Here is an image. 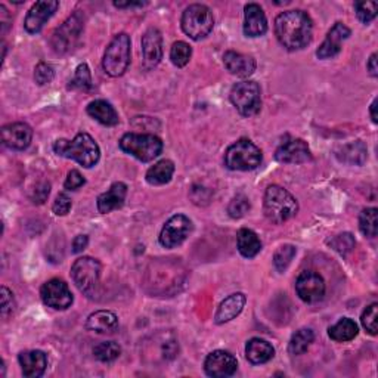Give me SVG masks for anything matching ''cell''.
Listing matches in <instances>:
<instances>
[{
  "mask_svg": "<svg viewBox=\"0 0 378 378\" xmlns=\"http://www.w3.org/2000/svg\"><path fill=\"white\" fill-rule=\"evenodd\" d=\"M275 36L288 51L306 48L313 36V22L304 11H287L275 20Z\"/></svg>",
  "mask_w": 378,
  "mask_h": 378,
  "instance_id": "obj_1",
  "label": "cell"
},
{
  "mask_svg": "<svg viewBox=\"0 0 378 378\" xmlns=\"http://www.w3.org/2000/svg\"><path fill=\"white\" fill-rule=\"evenodd\" d=\"M53 151L56 155L74 159L84 169L93 167L100 158V150L98 143L86 132L77 133L72 141L58 139L53 143Z\"/></svg>",
  "mask_w": 378,
  "mask_h": 378,
  "instance_id": "obj_2",
  "label": "cell"
},
{
  "mask_svg": "<svg viewBox=\"0 0 378 378\" xmlns=\"http://www.w3.org/2000/svg\"><path fill=\"white\" fill-rule=\"evenodd\" d=\"M263 211L272 223H284L299 211L297 200L280 185H271L263 197Z\"/></svg>",
  "mask_w": 378,
  "mask_h": 378,
  "instance_id": "obj_3",
  "label": "cell"
},
{
  "mask_svg": "<svg viewBox=\"0 0 378 378\" xmlns=\"http://www.w3.org/2000/svg\"><path fill=\"white\" fill-rule=\"evenodd\" d=\"M122 151L142 163H150L163 151V141L151 133H126L119 142Z\"/></svg>",
  "mask_w": 378,
  "mask_h": 378,
  "instance_id": "obj_4",
  "label": "cell"
},
{
  "mask_svg": "<svg viewBox=\"0 0 378 378\" xmlns=\"http://www.w3.org/2000/svg\"><path fill=\"white\" fill-rule=\"evenodd\" d=\"M183 33L193 40L207 37L214 27V17L209 6L202 4L189 5L181 20Z\"/></svg>",
  "mask_w": 378,
  "mask_h": 378,
  "instance_id": "obj_5",
  "label": "cell"
},
{
  "mask_svg": "<svg viewBox=\"0 0 378 378\" xmlns=\"http://www.w3.org/2000/svg\"><path fill=\"white\" fill-rule=\"evenodd\" d=\"M261 159L263 155L260 148L249 139L237 141L225 152V166L229 170L250 171L261 164Z\"/></svg>",
  "mask_w": 378,
  "mask_h": 378,
  "instance_id": "obj_6",
  "label": "cell"
},
{
  "mask_svg": "<svg viewBox=\"0 0 378 378\" xmlns=\"http://www.w3.org/2000/svg\"><path fill=\"white\" fill-rule=\"evenodd\" d=\"M130 64V37L126 33L115 36L105 49L103 67L111 77H120Z\"/></svg>",
  "mask_w": 378,
  "mask_h": 378,
  "instance_id": "obj_7",
  "label": "cell"
},
{
  "mask_svg": "<svg viewBox=\"0 0 378 378\" xmlns=\"http://www.w3.org/2000/svg\"><path fill=\"white\" fill-rule=\"evenodd\" d=\"M229 99L242 117H252L261 108L260 86L253 80H244L232 87Z\"/></svg>",
  "mask_w": 378,
  "mask_h": 378,
  "instance_id": "obj_8",
  "label": "cell"
},
{
  "mask_svg": "<svg viewBox=\"0 0 378 378\" xmlns=\"http://www.w3.org/2000/svg\"><path fill=\"white\" fill-rule=\"evenodd\" d=\"M71 278L82 293L93 296L100 284V263L93 257H80L71 266Z\"/></svg>",
  "mask_w": 378,
  "mask_h": 378,
  "instance_id": "obj_9",
  "label": "cell"
},
{
  "mask_svg": "<svg viewBox=\"0 0 378 378\" xmlns=\"http://www.w3.org/2000/svg\"><path fill=\"white\" fill-rule=\"evenodd\" d=\"M83 28H84V21H83L82 13L80 12L72 13V15L61 27L56 28L51 39V46L53 52L58 55H64L74 49L83 33Z\"/></svg>",
  "mask_w": 378,
  "mask_h": 378,
  "instance_id": "obj_10",
  "label": "cell"
},
{
  "mask_svg": "<svg viewBox=\"0 0 378 378\" xmlns=\"http://www.w3.org/2000/svg\"><path fill=\"white\" fill-rule=\"evenodd\" d=\"M40 297L46 306L55 311L68 309L74 300L68 284L60 278H53L43 284L40 288Z\"/></svg>",
  "mask_w": 378,
  "mask_h": 378,
  "instance_id": "obj_11",
  "label": "cell"
},
{
  "mask_svg": "<svg viewBox=\"0 0 378 378\" xmlns=\"http://www.w3.org/2000/svg\"><path fill=\"white\" fill-rule=\"evenodd\" d=\"M193 230V222L183 214H174L164 223L162 234H159V244L166 249H174L181 245Z\"/></svg>",
  "mask_w": 378,
  "mask_h": 378,
  "instance_id": "obj_12",
  "label": "cell"
},
{
  "mask_svg": "<svg viewBox=\"0 0 378 378\" xmlns=\"http://www.w3.org/2000/svg\"><path fill=\"white\" fill-rule=\"evenodd\" d=\"M296 292L304 303H318L325 296V281L319 273L304 271L296 281Z\"/></svg>",
  "mask_w": 378,
  "mask_h": 378,
  "instance_id": "obj_13",
  "label": "cell"
},
{
  "mask_svg": "<svg viewBox=\"0 0 378 378\" xmlns=\"http://www.w3.org/2000/svg\"><path fill=\"white\" fill-rule=\"evenodd\" d=\"M238 370L237 358L226 351H214L204 360V371L213 378H226Z\"/></svg>",
  "mask_w": 378,
  "mask_h": 378,
  "instance_id": "obj_14",
  "label": "cell"
},
{
  "mask_svg": "<svg viewBox=\"0 0 378 378\" xmlns=\"http://www.w3.org/2000/svg\"><path fill=\"white\" fill-rule=\"evenodd\" d=\"M60 8V2L56 0H43V2H36L32 9L28 11L24 27L30 34H36L41 32V28L55 15V12Z\"/></svg>",
  "mask_w": 378,
  "mask_h": 378,
  "instance_id": "obj_15",
  "label": "cell"
},
{
  "mask_svg": "<svg viewBox=\"0 0 378 378\" xmlns=\"http://www.w3.org/2000/svg\"><path fill=\"white\" fill-rule=\"evenodd\" d=\"M275 159L282 164H301L312 159L309 145L303 139H292L284 142L275 152Z\"/></svg>",
  "mask_w": 378,
  "mask_h": 378,
  "instance_id": "obj_16",
  "label": "cell"
},
{
  "mask_svg": "<svg viewBox=\"0 0 378 378\" xmlns=\"http://www.w3.org/2000/svg\"><path fill=\"white\" fill-rule=\"evenodd\" d=\"M33 139V129L27 123H11L2 127V142L5 147L15 150V151H24L30 147Z\"/></svg>",
  "mask_w": 378,
  "mask_h": 378,
  "instance_id": "obj_17",
  "label": "cell"
},
{
  "mask_svg": "<svg viewBox=\"0 0 378 378\" xmlns=\"http://www.w3.org/2000/svg\"><path fill=\"white\" fill-rule=\"evenodd\" d=\"M351 36V28H347L343 22H336L328 32L322 45L316 51L319 60H331L336 58L341 51V43Z\"/></svg>",
  "mask_w": 378,
  "mask_h": 378,
  "instance_id": "obj_18",
  "label": "cell"
},
{
  "mask_svg": "<svg viewBox=\"0 0 378 378\" xmlns=\"http://www.w3.org/2000/svg\"><path fill=\"white\" fill-rule=\"evenodd\" d=\"M142 53L145 67L154 68L163 60V36L158 28H150L142 37Z\"/></svg>",
  "mask_w": 378,
  "mask_h": 378,
  "instance_id": "obj_19",
  "label": "cell"
},
{
  "mask_svg": "<svg viewBox=\"0 0 378 378\" xmlns=\"http://www.w3.org/2000/svg\"><path fill=\"white\" fill-rule=\"evenodd\" d=\"M268 32V20L263 9L257 4L244 8V34L247 37H260Z\"/></svg>",
  "mask_w": 378,
  "mask_h": 378,
  "instance_id": "obj_20",
  "label": "cell"
},
{
  "mask_svg": "<svg viewBox=\"0 0 378 378\" xmlns=\"http://www.w3.org/2000/svg\"><path fill=\"white\" fill-rule=\"evenodd\" d=\"M223 64L226 70L237 77L247 79L256 71V60L250 55H244L235 51H228L223 55Z\"/></svg>",
  "mask_w": 378,
  "mask_h": 378,
  "instance_id": "obj_21",
  "label": "cell"
},
{
  "mask_svg": "<svg viewBox=\"0 0 378 378\" xmlns=\"http://www.w3.org/2000/svg\"><path fill=\"white\" fill-rule=\"evenodd\" d=\"M127 195V185L123 182H115L111 185L107 193L100 194L96 200L98 211L100 214L111 213L112 210H117L123 207L124 200Z\"/></svg>",
  "mask_w": 378,
  "mask_h": 378,
  "instance_id": "obj_22",
  "label": "cell"
},
{
  "mask_svg": "<svg viewBox=\"0 0 378 378\" xmlns=\"http://www.w3.org/2000/svg\"><path fill=\"white\" fill-rule=\"evenodd\" d=\"M22 375L27 378H39L46 371L48 356L41 351H28L18 355Z\"/></svg>",
  "mask_w": 378,
  "mask_h": 378,
  "instance_id": "obj_23",
  "label": "cell"
},
{
  "mask_svg": "<svg viewBox=\"0 0 378 378\" xmlns=\"http://www.w3.org/2000/svg\"><path fill=\"white\" fill-rule=\"evenodd\" d=\"M245 296L242 293H235L230 294L228 299H225L219 309H217L216 315H214V322L217 325H223L226 322H230L232 319H235L244 309L245 306Z\"/></svg>",
  "mask_w": 378,
  "mask_h": 378,
  "instance_id": "obj_24",
  "label": "cell"
},
{
  "mask_svg": "<svg viewBox=\"0 0 378 378\" xmlns=\"http://www.w3.org/2000/svg\"><path fill=\"white\" fill-rule=\"evenodd\" d=\"M86 111L92 119H95L98 123L104 124L107 127H112V126L119 124L117 111H115V108L104 99L92 100V103L87 105Z\"/></svg>",
  "mask_w": 378,
  "mask_h": 378,
  "instance_id": "obj_25",
  "label": "cell"
},
{
  "mask_svg": "<svg viewBox=\"0 0 378 378\" xmlns=\"http://www.w3.org/2000/svg\"><path fill=\"white\" fill-rule=\"evenodd\" d=\"M119 327V319L110 311H98L89 315L86 321V330L98 334H112Z\"/></svg>",
  "mask_w": 378,
  "mask_h": 378,
  "instance_id": "obj_26",
  "label": "cell"
},
{
  "mask_svg": "<svg viewBox=\"0 0 378 378\" xmlns=\"http://www.w3.org/2000/svg\"><path fill=\"white\" fill-rule=\"evenodd\" d=\"M275 356L273 346L263 339H252L245 346V358L253 365H261L269 362Z\"/></svg>",
  "mask_w": 378,
  "mask_h": 378,
  "instance_id": "obj_27",
  "label": "cell"
},
{
  "mask_svg": "<svg viewBox=\"0 0 378 378\" xmlns=\"http://www.w3.org/2000/svg\"><path fill=\"white\" fill-rule=\"evenodd\" d=\"M336 155L341 163L351 164V166H362L368 158V150H367V145L362 141H355L340 147Z\"/></svg>",
  "mask_w": 378,
  "mask_h": 378,
  "instance_id": "obj_28",
  "label": "cell"
},
{
  "mask_svg": "<svg viewBox=\"0 0 378 378\" xmlns=\"http://www.w3.org/2000/svg\"><path fill=\"white\" fill-rule=\"evenodd\" d=\"M237 247L238 252L247 257V259H253L261 252V241L257 237V234L252 229H241L238 232L237 237Z\"/></svg>",
  "mask_w": 378,
  "mask_h": 378,
  "instance_id": "obj_29",
  "label": "cell"
},
{
  "mask_svg": "<svg viewBox=\"0 0 378 378\" xmlns=\"http://www.w3.org/2000/svg\"><path fill=\"white\" fill-rule=\"evenodd\" d=\"M359 332L358 324L351 318H343L337 324H334L328 330V336L331 340L337 343H346L353 340Z\"/></svg>",
  "mask_w": 378,
  "mask_h": 378,
  "instance_id": "obj_30",
  "label": "cell"
},
{
  "mask_svg": "<svg viewBox=\"0 0 378 378\" xmlns=\"http://www.w3.org/2000/svg\"><path fill=\"white\" fill-rule=\"evenodd\" d=\"M174 173V164L170 159H162V162L155 163L147 171V182L154 186L166 185L171 181Z\"/></svg>",
  "mask_w": 378,
  "mask_h": 378,
  "instance_id": "obj_31",
  "label": "cell"
},
{
  "mask_svg": "<svg viewBox=\"0 0 378 378\" xmlns=\"http://www.w3.org/2000/svg\"><path fill=\"white\" fill-rule=\"evenodd\" d=\"M313 340H315L313 331L309 328H301L296 334H293V337L288 344V352L294 356L303 355L313 343Z\"/></svg>",
  "mask_w": 378,
  "mask_h": 378,
  "instance_id": "obj_32",
  "label": "cell"
},
{
  "mask_svg": "<svg viewBox=\"0 0 378 378\" xmlns=\"http://www.w3.org/2000/svg\"><path fill=\"white\" fill-rule=\"evenodd\" d=\"M359 229L365 237L375 238L378 232V210L375 207L362 210L359 216Z\"/></svg>",
  "mask_w": 378,
  "mask_h": 378,
  "instance_id": "obj_33",
  "label": "cell"
},
{
  "mask_svg": "<svg viewBox=\"0 0 378 378\" xmlns=\"http://www.w3.org/2000/svg\"><path fill=\"white\" fill-rule=\"evenodd\" d=\"M93 87V83H92V74H91V68L87 64H80L77 68H76V72H74V77H72V80L68 84V89H72V91H91Z\"/></svg>",
  "mask_w": 378,
  "mask_h": 378,
  "instance_id": "obj_34",
  "label": "cell"
},
{
  "mask_svg": "<svg viewBox=\"0 0 378 378\" xmlns=\"http://www.w3.org/2000/svg\"><path fill=\"white\" fill-rule=\"evenodd\" d=\"M93 355L100 362H112L122 355V347L115 341H104L95 346Z\"/></svg>",
  "mask_w": 378,
  "mask_h": 378,
  "instance_id": "obj_35",
  "label": "cell"
},
{
  "mask_svg": "<svg viewBox=\"0 0 378 378\" xmlns=\"http://www.w3.org/2000/svg\"><path fill=\"white\" fill-rule=\"evenodd\" d=\"M191 56H193V48L189 46L186 41L173 43V46L170 49V60L174 65L179 68L185 67L189 63V60H191Z\"/></svg>",
  "mask_w": 378,
  "mask_h": 378,
  "instance_id": "obj_36",
  "label": "cell"
},
{
  "mask_svg": "<svg viewBox=\"0 0 378 378\" xmlns=\"http://www.w3.org/2000/svg\"><path fill=\"white\" fill-rule=\"evenodd\" d=\"M296 256V247L292 244H285L282 247H280L278 250L275 252L273 254V265L278 272H284L289 263H292V260Z\"/></svg>",
  "mask_w": 378,
  "mask_h": 378,
  "instance_id": "obj_37",
  "label": "cell"
},
{
  "mask_svg": "<svg viewBox=\"0 0 378 378\" xmlns=\"http://www.w3.org/2000/svg\"><path fill=\"white\" fill-rule=\"evenodd\" d=\"M250 210V200L244 194H237L230 200L228 206V213L232 219H241Z\"/></svg>",
  "mask_w": 378,
  "mask_h": 378,
  "instance_id": "obj_38",
  "label": "cell"
},
{
  "mask_svg": "<svg viewBox=\"0 0 378 378\" xmlns=\"http://www.w3.org/2000/svg\"><path fill=\"white\" fill-rule=\"evenodd\" d=\"M330 245L337 253H340L341 256H346L347 253H351L355 249L356 241H355V238H353L352 234H348V232H344V234H340L337 237H334L330 241Z\"/></svg>",
  "mask_w": 378,
  "mask_h": 378,
  "instance_id": "obj_39",
  "label": "cell"
},
{
  "mask_svg": "<svg viewBox=\"0 0 378 378\" xmlns=\"http://www.w3.org/2000/svg\"><path fill=\"white\" fill-rule=\"evenodd\" d=\"M355 11L358 20L363 24H370L378 12V4L377 2H356L355 4Z\"/></svg>",
  "mask_w": 378,
  "mask_h": 378,
  "instance_id": "obj_40",
  "label": "cell"
},
{
  "mask_svg": "<svg viewBox=\"0 0 378 378\" xmlns=\"http://www.w3.org/2000/svg\"><path fill=\"white\" fill-rule=\"evenodd\" d=\"M377 312H378V304L377 303H372L370 304V306L363 311L362 316H360V322H362V327L365 328L371 336H377Z\"/></svg>",
  "mask_w": 378,
  "mask_h": 378,
  "instance_id": "obj_41",
  "label": "cell"
},
{
  "mask_svg": "<svg viewBox=\"0 0 378 378\" xmlns=\"http://www.w3.org/2000/svg\"><path fill=\"white\" fill-rule=\"evenodd\" d=\"M55 77L53 68L46 63H39L34 68V80L39 86H45L51 83Z\"/></svg>",
  "mask_w": 378,
  "mask_h": 378,
  "instance_id": "obj_42",
  "label": "cell"
},
{
  "mask_svg": "<svg viewBox=\"0 0 378 378\" xmlns=\"http://www.w3.org/2000/svg\"><path fill=\"white\" fill-rule=\"evenodd\" d=\"M0 306H2V318L6 319L12 312L13 309H15V300H13V294L9 288L6 287H2V289H0Z\"/></svg>",
  "mask_w": 378,
  "mask_h": 378,
  "instance_id": "obj_43",
  "label": "cell"
},
{
  "mask_svg": "<svg viewBox=\"0 0 378 378\" xmlns=\"http://www.w3.org/2000/svg\"><path fill=\"white\" fill-rule=\"evenodd\" d=\"M71 206H72L71 198L63 193L56 197L53 206H52V210L56 216H67L71 210Z\"/></svg>",
  "mask_w": 378,
  "mask_h": 378,
  "instance_id": "obj_44",
  "label": "cell"
},
{
  "mask_svg": "<svg viewBox=\"0 0 378 378\" xmlns=\"http://www.w3.org/2000/svg\"><path fill=\"white\" fill-rule=\"evenodd\" d=\"M84 183H86V179L82 176V173L79 170L74 169L68 173L64 188L67 189V191H76V189L82 188Z\"/></svg>",
  "mask_w": 378,
  "mask_h": 378,
  "instance_id": "obj_45",
  "label": "cell"
},
{
  "mask_svg": "<svg viewBox=\"0 0 378 378\" xmlns=\"http://www.w3.org/2000/svg\"><path fill=\"white\" fill-rule=\"evenodd\" d=\"M49 194H51L49 182H41L34 188V191L32 194V200H33L34 204H43V202L48 200Z\"/></svg>",
  "mask_w": 378,
  "mask_h": 378,
  "instance_id": "obj_46",
  "label": "cell"
},
{
  "mask_svg": "<svg viewBox=\"0 0 378 378\" xmlns=\"http://www.w3.org/2000/svg\"><path fill=\"white\" fill-rule=\"evenodd\" d=\"M87 244H89V237L77 235L74 240H72V253H76V254L82 253L87 247Z\"/></svg>",
  "mask_w": 378,
  "mask_h": 378,
  "instance_id": "obj_47",
  "label": "cell"
},
{
  "mask_svg": "<svg viewBox=\"0 0 378 378\" xmlns=\"http://www.w3.org/2000/svg\"><path fill=\"white\" fill-rule=\"evenodd\" d=\"M178 352H179V347H178L176 341H169V343H166V346H164V353H166L164 356L166 358L171 359V358H174V356L178 355Z\"/></svg>",
  "mask_w": 378,
  "mask_h": 378,
  "instance_id": "obj_48",
  "label": "cell"
},
{
  "mask_svg": "<svg viewBox=\"0 0 378 378\" xmlns=\"http://www.w3.org/2000/svg\"><path fill=\"white\" fill-rule=\"evenodd\" d=\"M367 68L370 71V74L372 77H377L378 76V67H377V53H372L371 58L368 60V64H367Z\"/></svg>",
  "mask_w": 378,
  "mask_h": 378,
  "instance_id": "obj_49",
  "label": "cell"
},
{
  "mask_svg": "<svg viewBox=\"0 0 378 378\" xmlns=\"http://www.w3.org/2000/svg\"><path fill=\"white\" fill-rule=\"evenodd\" d=\"M0 21H2V30L4 32H6V28H8V25H9V12H8V9L5 8V5H0Z\"/></svg>",
  "mask_w": 378,
  "mask_h": 378,
  "instance_id": "obj_50",
  "label": "cell"
},
{
  "mask_svg": "<svg viewBox=\"0 0 378 378\" xmlns=\"http://www.w3.org/2000/svg\"><path fill=\"white\" fill-rule=\"evenodd\" d=\"M148 5V2H114V6L115 8H141V6H145Z\"/></svg>",
  "mask_w": 378,
  "mask_h": 378,
  "instance_id": "obj_51",
  "label": "cell"
},
{
  "mask_svg": "<svg viewBox=\"0 0 378 378\" xmlns=\"http://www.w3.org/2000/svg\"><path fill=\"white\" fill-rule=\"evenodd\" d=\"M375 110H377V98L372 100V104H371L370 111H371V119H372V122H374V123H378V117H377V112H375Z\"/></svg>",
  "mask_w": 378,
  "mask_h": 378,
  "instance_id": "obj_52",
  "label": "cell"
}]
</instances>
